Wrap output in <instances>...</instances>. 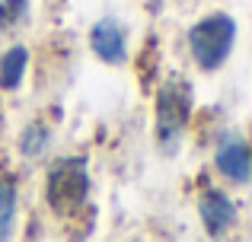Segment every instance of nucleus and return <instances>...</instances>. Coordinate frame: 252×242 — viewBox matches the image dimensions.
Instances as JSON below:
<instances>
[{
	"label": "nucleus",
	"instance_id": "f257e3e1",
	"mask_svg": "<svg viewBox=\"0 0 252 242\" xmlns=\"http://www.w3.org/2000/svg\"><path fill=\"white\" fill-rule=\"evenodd\" d=\"M236 45V19L230 13H211L201 16L189 29V51L198 70L214 74L230 61Z\"/></svg>",
	"mask_w": 252,
	"mask_h": 242
},
{
	"label": "nucleus",
	"instance_id": "f03ea898",
	"mask_svg": "<svg viewBox=\"0 0 252 242\" xmlns=\"http://www.w3.org/2000/svg\"><path fill=\"white\" fill-rule=\"evenodd\" d=\"M90 198V172H86V162L80 156H67V160H58L55 166L45 175V201L55 214H74L80 211Z\"/></svg>",
	"mask_w": 252,
	"mask_h": 242
},
{
	"label": "nucleus",
	"instance_id": "7ed1b4c3",
	"mask_svg": "<svg viewBox=\"0 0 252 242\" xmlns=\"http://www.w3.org/2000/svg\"><path fill=\"white\" fill-rule=\"evenodd\" d=\"M191 118V89L182 80H166L157 93V140L163 150H172L189 128Z\"/></svg>",
	"mask_w": 252,
	"mask_h": 242
},
{
	"label": "nucleus",
	"instance_id": "20e7f679",
	"mask_svg": "<svg viewBox=\"0 0 252 242\" xmlns=\"http://www.w3.org/2000/svg\"><path fill=\"white\" fill-rule=\"evenodd\" d=\"M198 214H201L204 233L211 239H223L236 226V220H240L233 198L227 191H220V188H204L201 198H198Z\"/></svg>",
	"mask_w": 252,
	"mask_h": 242
},
{
	"label": "nucleus",
	"instance_id": "39448f33",
	"mask_svg": "<svg viewBox=\"0 0 252 242\" xmlns=\"http://www.w3.org/2000/svg\"><path fill=\"white\" fill-rule=\"evenodd\" d=\"M90 48L102 64H122L128 57V35L115 19H99L90 29Z\"/></svg>",
	"mask_w": 252,
	"mask_h": 242
},
{
	"label": "nucleus",
	"instance_id": "423d86ee",
	"mask_svg": "<svg viewBox=\"0 0 252 242\" xmlns=\"http://www.w3.org/2000/svg\"><path fill=\"white\" fill-rule=\"evenodd\" d=\"M214 166L233 185H246L249 172H252V160H249V143L243 137H227L214 153Z\"/></svg>",
	"mask_w": 252,
	"mask_h": 242
},
{
	"label": "nucleus",
	"instance_id": "0eeeda50",
	"mask_svg": "<svg viewBox=\"0 0 252 242\" xmlns=\"http://www.w3.org/2000/svg\"><path fill=\"white\" fill-rule=\"evenodd\" d=\"M29 70V48L13 45L0 54V89H19Z\"/></svg>",
	"mask_w": 252,
	"mask_h": 242
},
{
	"label": "nucleus",
	"instance_id": "6e6552de",
	"mask_svg": "<svg viewBox=\"0 0 252 242\" xmlns=\"http://www.w3.org/2000/svg\"><path fill=\"white\" fill-rule=\"evenodd\" d=\"M48 147H51V124L42 121V118L26 124L23 134H19V153L26 160H38V156H45Z\"/></svg>",
	"mask_w": 252,
	"mask_h": 242
},
{
	"label": "nucleus",
	"instance_id": "1a4fd4ad",
	"mask_svg": "<svg viewBox=\"0 0 252 242\" xmlns=\"http://www.w3.org/2000/svg\"><path fill=\"white\" fill-rule=\"evenodd\" d=\"M16 211H19V191L13 179H0V242H10L16 230Z\"/></svg>",
	"mask_w": 252,
	"mask_h": 242
},
{
	"label": "nucleus",
	"instance_id": "9d476101",
	"mask_svg": "<svg viewBox=\"0 0 252 242\" xmlns=\"http://www.w3.org/2000/svg\"><path fill=\"white\" fill-rule=\"evenodd\" d=\"M29 16V0H0V32L16 29Z\"/></svg>",
	"mask_w": 252,
	"mask_h": 242
}]
</instances>
